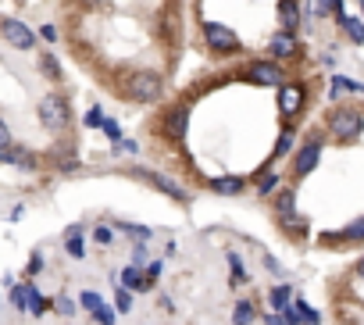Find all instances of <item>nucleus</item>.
Listing matches in <instances>:
<instances>
[{
  "label": "nucleus",
  "mask_w": 364,
  "mask_h": 325,
  "mask_svg": "<svg viewBox=\"0 0 364 325\" xmlns=\"http://www.w3.org/2000/svg\"><path fill=\"white\" fill-rule=\"evenodd\" d=\"M161 90H164V82H161V75L157 72H132L129 75V97L132 100H139V104H154L157 97H161Z\"/></svg>",
  "instance_id": "nucleus-1"
},
{
  "label": "nucleus",
  "mask_w": 364,
  "mask_h": 325,
  "mask_svg": "<svg viewBox=\"0 0 364 325\" xmlns=\"http://www.w3.org/2000/svg\"><path fill=\"white\" fill-rule=\"evenodd\" d=\"M40 122H43L47 129H68V122H72L68 100H65L61 93H47V97L40 100Z\"/></svg>",
  "instance_id": "nucleus-2"
},
{
  "label": "nucleus",
  "mask_w": 364,
  "mask_h": 325,
  "mask_svg": "<svg viewBox=\"0 0 364 325\" xmlns=\"http://www.w3.org/2000/svg\"><path fill=\"white\" fill-rule=\"evenodd\" d=\"M204 43L215 54H240V36L225 26V22H208L204 26Z\"/></svg>",
  "instance_id": "nucleus-3"
},
{
  "label": "nucleus",
  "mask_w": 364,
  "mask_h": 325,
  "mask_svg": "<svg viewBox=\"0 0 364 325\" xmlns=\"http://www.w3.org/2000/svg\"><path fill=\"white\" fill-rule=\"evenodd\" d=\"M360 129H364V118H360V111H350V107H343V111H336V114L328 118V132H332L339 143H350V139H357V136H360Z\"/></svg>",
  "instance_id": "nucleus-4"
},
{
  "label": "nucleus",
  "mask_w": 364,
  "mask_h": 325,
  "mask_svg": "<svg viewBox=\"0 0 364 325\" xmlns=\"http://www.w3.org/2000/svg\"><path fill=\"white\" fill-rule=\"evenodd\" d=\"M0 40L18 47V50H33L36 47V33L26 22H18V18H0Z\"/></svg>",
  "instance_id": "nucleus-5"
},
{
  "label": "nucleus",
  "mask_w": 364,
  "mask_h": 325,
  "mask_svg": "<svg viewBox=\"0 0 364 325\" xmlns=\"http://www.w3.org/2000/svg\"><path fill=\"white\" fill-rule=\"evenodd\" d=\"M318 157H321V143H318V139H307V143L300 146L296 161H293V176H311L314 165H318Z\"/></svg>",
  "instance_id": "nucleus-6"
},
{
  "label": "nucleus",
  "mask_w": 364,
  "mask_h": 325,
  "mask_svg": "<svg viewBox=\"0 0 364 325\" xmlns=\"http://www.w3.org/2000/svg\"><path fill=\"white\" fill-rule=\"evenodd\" d=\"M300 107H304V86L300 82H282V90H279V111L286 118H293Z\"/></svg>",
  "instance_id": "nucleus-7"
},
{
  "label": "nucleus",
  "mask_w": 364,
  "mask_h": 325,
  "mask_svg": "<svg viewBox=\"0 0 364 325\" xmlns=\"http://www.w3.org/2000/svg\"><path fill=\"white\" fill-rule=\"evenodd\" d=\"M250 82H257V86H282V68L275 61H254L250 65Z\"/></svg>",
  "instance_id": "nucleus-8"
},
{
  "label": "nucleus",
  "mask_w": 364,
  "mask_h": 325,
  "mask_svg": "<svg viewBox=\"0 0 364 325\" xmlns=\"http://www.w3.org/2000/svg\"><path fill=\"white\" fill-rule=\"evenodd\" d=\"M186 125H190L186 107H171V111L164 114V132H168V139H182V136H186Z\"/></svg>",
  "instance_id": "nucleus-9"
},
{
  "label": "nucleus",
  "mask_w": 364,
  "mask_h": 325,
  "mask_svg": "<svg viewBox=\"0 0 364 325\" xmlns=\"http://www.w3.org/2000/svg\"><path fill=\"white\" fill-rule=\"evenodd\" d=\"M150 186H157L161 193H168V197H175V201H186V190H182L178 183H171V179H164V176H157V172H139Z\"/></svg>",
  "instance_id": "nucleus-10"
},
{
  "label": "nucleus",
  "mask_w": 364,
  "mask_h": 325,
  "mask_svg": "<svg viewBox=\"0 0 364 325\" xmlns=\"http://www.w3.org/2000/svg\"><path fill=\"white\" fill-rule=\"evenodd\" d=\"M268 50H272V58H293V54H296V40H293V33H279V36L268 43Z\"/></svg>",
  "instance_id": "nucleus-11"
},
{
  "label": "nucleus",
  "mask_w": 364,
  "mask_h": 325,
  "mask_svg": "<svg viewBox=\"0 0 364 325\" xmlns=\"http://www.w3.org/2000/svg\"><path fill=\"white\" fill-rule=\"evenodd\" d=\"M279 18H282V29H286V33H296V26H300L296 0H282V4H279Z\"/></svg>",
  "instance_id": "nucleus-12"
},
{
  "label": "nucleus",
  "mask_w": 364,
  "mask_h": 325,
  "mask_svg": "<svg viewBox=\"0 0 364 325\" xmlns=\"http://www.w3.org/2000/svg\"><path fill=\"white\" fill-rule=\"evenodd\" d=\"M0 161H4V165H22V169H33V157H29L26 150H18L15 143L0 146Z\"/></svg>",
  "instance_id": "nucleus-13"
},
{
  "label": "nucleus",
  "mask_w": 364,
  "mask_h": 325,
  "mask_svg": "<svg viewBox=\"0 0 364 325\" xmlns=\"http://www.w3.org/2000/svg\"><path fill=\"white\" fill-rule=\"evenodd\" d=\"M26 307H29L36 318L47 311V304H43V297L36 293V286H33V282H26V286H22V311H26Z\"/></svg>",
  "instance_id": "nucleus-14"
},
{
  "label": "nucleus",
  "mask_w": 364,
  "mask_h": 325,
  "mask_svg": "<svg viewBox=\"0 0 364 325\" xmlns=\"http://www.w3.org/2000/svg\"><path fill=\"white\" fill-rule=\"evenodd\" d=\"M339 22H343V29L350 33V40H353V43H364V22H357V18H346V15H339Z\"/></svg>",
  "instance_id": "nucleus-15"
},
{
  "label": "nucleus",
  "mask_w": 364,
  "mask_h": 325,
  "mask_svg": "<svg viewBox=\"0 0 364 325\" xmlns=\"http://www.w3.org/2000/svg\"><path fill=\"white\" fill-rule=\"evenodd\" d=\"M122 279H125V289H146V286H150V282L139 275V268H136V265H132V268H125V275H122Z\"/></svg>",
  "instance_id": "nucleus-16"
},
{
  "label": "nucleus",
  "mask_w": 364,
  "mask_h": 325,
  "mask_svg": "<svg viewBox=\"0 0 364 325\" xmlns=\"http://www.w3.org/2000/svg\"><path fill=\"white\" fill-rule=\"evenodd\" d=\"M211 190H215V193H240V190H243V179H215Z\"/></svg>",
  "instance_id": "nucleus-17"
},
{
  "label": "nucleus",
  "mask_w": 364,
  "mask_h": 325,
  "mask_svg": "<svg viewBox=\"0 0 364 325\" xmlns=\"http://www.w3.org/2000/svg\"><path fill=\"white\" fill-rule=\"evenodd\" d=\"M254 321V304H236V314H232V325H250Z\"/></svg>",
  "instance_id": "nucleus-18"
},
{
  "label": "nucleus",
  "mask_w": 364,
  "mask_h": 325,
  "mask_svg": "<svg viewBox=\"0 0 364 325\" xmlns=\"http://www.w3.org/2000/svg\"><path fill=\"white\" fill-rule=\"evenodd\" d=\"M289 297H293V289H289V286H275V289H272V307H275V311H282V307L289 304Z\"/></svg>",
  "instance_id": "nucleus-19"
},
{
  "label": "nucleus",
  "mask_w": 364,
  "mask_h": 325,
  "mask_svg": "<svg viewBox=\"0 0 364 325\" xmlns=\"http://www.w3.org/2000/svg\"><path fill=\"white\" fill-rule=\"evenodd\" d=\"M40 68H43V75H50V79H61V65L54 61V54H43V58H40Z\"/></svg>",
  "instance_id": "nucleus-20"
},
{
  "label": "nucleus",
  "mask_w": 364,
  "mask_h": 325,
  "mask_svg": "<svg viewBox=\"0 0 364 325\" xmlns=\"http://www.w3.org/2000/svg\"><path fill=\"white\" fill-rule=\"evenodd\" d=\"M275 208H279V215H293V190H282L275 197Z\"/></svg>",
  "instance_id": "nucleus-21"
},
{
  "label": "nucleus",
  "mask_w": 364,
  "mask_h": 325,
  "mask_svg": "<svg viewBox=\"0 0 364 325\" xmlns=\"http://www.w3.org/2000/svg\"><path fill=\"white\" fill-rule=\"evenodd\" d=\"M68 254H72V257H82V254H86V243H82L79 229H72V236H68Z\"/></svg>",
  "instance_id": "nucleus-22"
},
{
  "label": "nucleus",
  "mask_w": 364,
  "mask_h": 325,
  "mask_svg": "<svg viewBox=\"0 0 364 325\" xmlns=\"http://www.w3.org/2000/svg\"><path fill=\"white\" fill-rule=\"evenodd\" d=\"M293 311H296V321H304V325H318V311H311L307 304H296Z\"/></svg>",
  "instance_id": "nucleus-23"
},
{
  "label": "nucleus",
  "mask_w": 364,
  "mask_h": 325,
  "mask_svg": "<svg viewBox=\"0 0 364 325\" xmlns=\"http://www.w3.org/2000/svg\"><path fill=\"white\" fill-rule=\"evenodd\" d=\"M343 236H346V240H364V218H357V222H350V225L343 229Z\"/></svg>",
  "instance_id": "nucleus-24"
},
{
  "label": "nucleus",
  "mask_w": 364,
  "mask_h": 325,
  "mask_svg": "<svg viewBox=\"0 0 364 325\" xmlns=\"http://www.w3.org/2000/svg\"><path fill=\"white\" fill-rule=\"evenodd\" d=\"M93 318H97L100 325H114V311H111V307H104V304L93 311Z\"/></svg>",
  "instance_id": "nucleus-25"
},
{
  "label": "nucleus",
  "mask_w": 364,
  "mask_h": 325,
  "mask_svg": "<svg viewBox=\"0 0 364 325\" xmlns=\"http://www.w3.org/2000/svg\"><path fill=\"white\" fill-rule=\"evenodd\" d=\"M279 186V176L275 172H264V179H261V193H272Z\"/></svg>",
  "instance_id": "nucleus-26"
},
{
  "label": "nucleus",
  "mask_w": 364,
  "mask_h": 325,
  "mask_svg": "<svg viewBox=\"0 0 364 325\" xmlns=\"http://www.w3.org/2000/svg\"><path fill=\"white\" fill-rule=\"evenodd\" d=\"M100 129H104V132H107L111 139H122V129H118V125H114L111 118H104V122H100Z\"/></svg>",
  "instance_id": "nucleus-27"
},
{
  "label": "nucleus",
  "mask_w": 364,
  "mask_h": 325,
  "mask_svg": "<svg viewBox=\"0 0 364 325\" xmlns=\"http://www.w3.org/2000/svg\"><path fill=\"white\" fill-rule=\"evenodd\" d=\"M79 304H82L86 311H97V307H100V297H97V293H82V300H79Z\"/></svg>",
  "instance_id": "nucleus-28"
},
{
  "label": "nucleus",
  "mask_w": 364,
  "mask_h": 325,
  "mask_svg": "<svg viewBox=\"0 0 364 325\" xmlns=\"http://www.w3.org/2000/svg\"><path fill=\"white\" fill-rule=\"evenodd\" d=\"M289 146H293V136L286 132V136L279 139V146H275V157H282V154H289Z\"/></svg>",
  "instance_id": "nucleus-29"
},
{
  "label": "nucleus",
  "mask_w": 364,
  "mask_h": 325,
  "mask_svg": "<svg viewBox=\"0 0 364 325\" xmlns=\"http://www.w3.org/2000/svg\"><path fill=\"white\" fill-rule=\"evenodd\" d=\"M114 300H118V311H129V307H132V297H129V289H118V297H114Z\"/></svg>",
  "instance_id": "nucleus-30"
},
{
  "label": "nucleus",
  "mask_w": 364,
  "mask_h": 325,
  "mask_svg": "<svg viewBox=\"0 0 364 325\" xmlns=\"http://www.w3.org/2000/svg\"><path fill=\"white\" fill-rule=\"evenodd\" d=\"M100 122H104V114H100L97 107H93V111H86V125H90V129H97Z\"/></svg>",
  "instance_id": "nucleus-31"
},
{
  "label": "nucleus",
  "mask_w": 364,
  "mask_h": 325,
  "mask_svg": "<svg viewBox=\"0 0 364 325\" xmlns=\"http://www.w3.org/2000/svg\"><path fill=\"white\" fill-rule=\"evenodd\" d=\"M11 143V129H8V122L0 118V146H8Z\"/></svg>",
  "instance_id": "nucleus-32"
},
{
  "label": "nucleus",
  "mask_w": 364,
  "mask_h": 325,
  "mask_svg": "<svg viewBox=\"0 0 364 325\" xmlns=\"http://www.w3.org/2000/svg\"><path fill=\"white\" fill-rule=\"evenodd\" d=\"M111 240H114V233H111L107 225H100V229H97V243H111Z\"/></svg>",
  "instance_id": "nucleus-33"
},
{
  "label": "nucleus",
  "mask_w": 364,
  "mask_h": 325,
  "mask_svg": "<svg viewBox=\"0 0 364 325\" xmlns=\"http://www.w3.org/2000/svg\"><path fill=\"white\" fill-rule=\"evenodd\" d=\"M40 36H43V40H50V43H54V40H58V29H54V26H43V29H40Z\"/></svg>",
  "instance_id": "nucleus-34"
},
{
  "label": "nucleus",
  "mask_w": 364,
  "mask_h": 325,
  "mask_svg": "<svg viewBox=\"0 0 364 325\" xmlns=\"http://www.w3.org/2000/svg\"><path fill=\"white\" fill-rule=\"evenodd\" d=\"M357 272H360V275H364V257H360V265H357Z\"/></svg>",
  "instance_id": "nucleus-35"
}]
</instances>
